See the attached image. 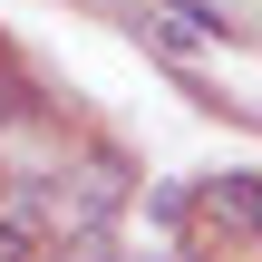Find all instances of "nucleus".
<instances>
[{"label": "nucleus", "instance_id": "1", "mask_svg": "<svg viewBox=\"0 0 262 262\" xmlns=\"http://www.w3.org/2000/svg\"><path fill=\"white\" fill-rule=\"evenodd\" d=\"M126 204H136V165L117 146H68V156H49V185H39V243L107 233V224H126Z\"/></svg>", "mask_w": 262, "mask_h": 262}, {"label": "nucleus", "instance_id": "2", "mask_svg": "<svg viewBox=\"0 0 262 262\" xmlns=\"http://www.w3.org/2000/svg\"><path fill=\"white\" fill-rule=\"evenodd\" d=\"M136 29H146L175 68H204L214 49H243V39H253V19L224 10V0H136Z\"/></svg>", "mask_w": 262, "mask_h": 262}, {"label": "nucleus", "instance_id": "3", "mask_svg": "<svg viewBox=\"0 0 262 262\" xmlns=\"http://www.w3.org/2000/svg\"><path fill=\"white\" fill-rule=\"evenodd\" d=\"M262 175L253 165H233V175H204V185H185V243H233V253H253L262 243Z\"/></svg>", "mask_w": 262, "mask_h": 262}, {"label": "nucleus", "instance_id": "4", "mask_svg": "<svg viewBox=\"0 0 262 262\" xmlns=\"http://www.w3.org/2000/svg\"><path fill=\"white\" fill-rule=\"evenodd\" d=\"M39 262H126V233L107 224V233H58V243H39Z\"/></svg>", "mask_w": 262, "mask_h": 262}, {"label": "nucleus", "instance_id": "5", "mask_svg": "<svg viewBox=\"0 0 262 262\" xmlns=\"http://www.w3.org/2000/svg\"><path fill=\"white\" fill-rule=\"evenodd\" d=\"M29 107H39V97H29V88H19V68H10V49H0V136H10V126H19V117H29Z\"/></svg>", "mask_w": 262, "mask_h": 262}, {"label": "nucleus", "instance_id": "6", "mask_svg": "<svg viewBox=\"0 0 262 262\" xmlns=\"http://www.w3.org/2000/svg\"><path fill=\"white\" fill-rule=\"evenodd\" d=\"M0 262H39V224H19V214H0Z\"/></svg>", "mask_w": 262, "mask_h": 262}, {"label": "nucleus", "instance_id": "7", "mask_svg": "<svg viewBox=\"0 0 262 262\" xmlns=\"http://www.w3.org/2000/svg\"><path fill=\"white\" fill-rule=\"evenodd\" d=\"M136 262H214V253H204V243H185V233H175V243H165V253H136Z\"/></svg>", "mask_w": 262, "mask_h": 262}]
</instances>
